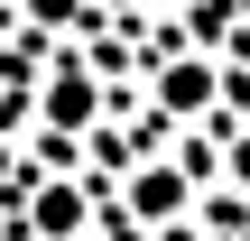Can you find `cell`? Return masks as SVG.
I'll list each match as a JSON object with an SVG mask.
<instances>
[{
	"mask_svg": "<svg viewBox=\"0 0 250 241\" xmlns=\"http://www.w3.org/2000/svg\"><path fill=\"white\" fill-rule=\"evenodd\" d=\"M93 111H102V93H93L83 65H56V74L37 84V121H46V130H93Z\"/></svg>",
	"mask_w": 250,
	"mask_h": 241,
	"instance_id": "1",
	"label": "cell"
},
{
	"mask_svg": "<svg viewBox=\"0 0 250 241\" xmlns=\"http://www.w3.org/2000/svg\"><path fill=\"white\" fill-rule=\"evenodd\" d=\"M158 102L167 111H213V65L204 56H167L158 65Z\"/></svg>",
	"mask_w": 250,
	"mask_h": 241,
	"instance_id": "2",
	"label": "cell"
},
{
	"mask_svg": "<svg viewBox=\"0 0 250 241\" xmlns=\"http://www.w3.org/2000/svg\"><path fill=\"white\" fill-rule=\"evenodd\" d=\"M130 214L139 223H176L186 214V167H139L130 176Z\"/></svg>",
	"mask_w": 250,
	"mask_h": 241,
	"instance_id": "3",
	"label": "cell"
},
{
	"mask_svg": "<svg viewBox=\"0 0 250 241\" xmlns=\"http://www.w3.org/2000/svg\"><path fill=\"white\" fill-rule=\"evenodd\" d=\"M28 232L74 241V232H83V195H74V186H37V204H28Z\"/></svg>",
	"mask_w": 250,
	"mask_h": 241,
	"instance_id": "4",
	"label": "cell"
},
{
	"mask_svg": "<svg viewBox=\"0 0 250 241\" xmlns=\"http://www.w3.org/2000/svg\"><path fill=\"white\" fill-rule=\"evenodd\" d=\"M28 19H46V28H65V19H83V0H28Z\"/></svg>",
	"mask_w": 250,
	"mask_h": 241,
	"instance_id": "5",
	"label": "cell"
},
{
	"mask_svg": "<svg viewBox=\"0 0 250 241\" xmlns=\"http://www.w3.org/2000/svg\"><path fill=\"white\" fill-rule=\"evenodd\" d=\"M232 167H241V186H250V139H241V149H232Z\"/></svg>",
	"mask_w": 250,
	"mask_h": 241,
	"instance_id": "6",
	"label": "cell"
},
{
	"mask_svg": "<svg viewBox=\"0 0 250 241\" xmlns=\"http://www.w3.org/2000/svg\"><path fill=\"white\" fill-rule=\"evenodd\" d=\"M0 186H9V139H0Z\"/></svg>",
	"mask_w": 250,
	"mask_h": 241,
	"instance_id": "7",
	"label": "cell"
}]
</instances>
